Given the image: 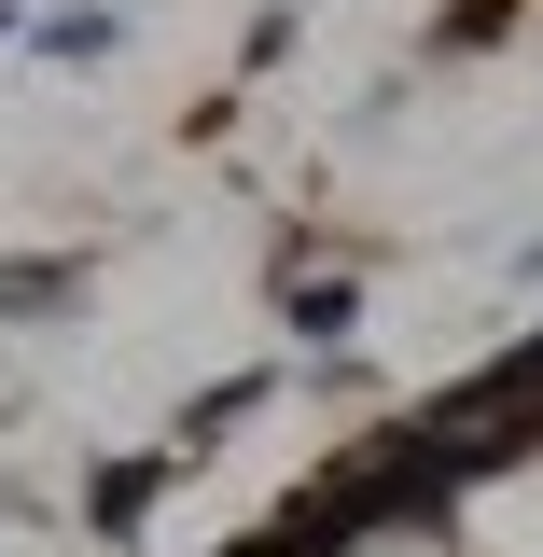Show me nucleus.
Instances as JSON below:
<instances>
[{
  "instance_id": "obj_3",
  "label": "nucleus",
  "mask_w": 543,
  "mask_h": 557,
  "mask_svg": "<svg viewBox=\"0 0 543 557\" xmlns=\"http://www.w3.org/2000/svg\"><path fill=\"white\" fill-rule=\"evenodd\" d=\"M0 307H14V321H42V307H70V265H14V278H0Z\"/></svg>"
},
{
  "instance_id": "obj_1",
  "label": "nucleus",
  "mask_w": 543,
  "mask_h": 557,
  "mask_svg": "<svg viewBox=\"0 0 543 557\" xmlns=\"http://www.w3.org/2000/svg\"><path fill=\"white\" fill-rule=\"evenodd\" d=\"M139 502H153V460H126V474H98V502H84V516H98V530H139Z\"/></svg>"
},
{
  "instance_id": "obj_2",
  "label": "nucleus",
  "mask_w": 543,
  "mask_h": 557,
  "mask_svg": "<svg viewBox=\"0 0 543 557\" xmlns=\"http://www.w3.org/2000/svg\"><path fill=\"white\" fill-rule=\"evenodd\" d=\"M42 42H57L70 70H98V57H112V42H126V28H112V14H57V28H42Z\"/></svg>"
}]
</instances>
